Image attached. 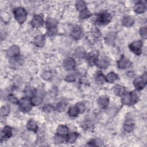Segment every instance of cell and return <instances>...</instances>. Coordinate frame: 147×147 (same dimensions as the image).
I'll use <instances>...</instances> for the list:
<instances>
[{
	"mask_svg": "<svg viewBox=\"0 0 147 147\" xmlns=\"http://www.w3.org/2000/svg\"><path fill=\"white\" fill-rule=\"evenodd\" d=\"M65 80L68 82H72L76 80V77L74 75H68L65 78Z\"/></svg>",
	"mask_w": 147,
	"mask_h": 147,
	"instance_id": "obj_41",
	"label": "cell"
},
{
	"mask_svg": "<svg viewBox=\"0 0 147 147\" xmlns=\"http://www.w3.org/2000/svg\"><path fill=\"white\" fill-rule=\"evenodd\" d=\"M20 53V48L17 45H12L7 51V56L10 57L18 56Z\"/></svg>",
	"mask_w": 147,
	"mask_h": 147,
	"instance_id": "obj_13",
	"label": "cell"
},
{
	"mask_svg": "<svg viewBox=\"0 0 147 147\" xmlns=\"http://www.w3.org/2000/svg\"><path fill=\"white\" fill-rule=\"evenodd\" d=\"M42 77L45 80H48L51 77V72H48V71L44 72H43V74L42 75Z\"/></svg>",
	"mask_w": 147,
	"mask_h": 147,
	"instance_id": "obj_44",
	"label": "cell"
},
{
	"mask_svg": "<svg viewBox=\"0 0 147 147\" xmlns=\"http://www.w3.org/2000/svg\"><path fill=\"white\" fill-rule=\"evenodd\" d=\"M32 101L27 98H23L19 101L20 108L24 113L29 111L32 107Z\"/></svg>",
	"mask_w": 147,
	"mask_h": 147,
	"instance_id": "obj_2",
	"label": "cell"
},
{
	"mask_svg": "<svg viewBox=\"0 0 147 147\" xmlns=\"http://www.w3.org/2000/svg\"><path fill=\"white\" fill-rule=\"evenodd\" d=\"M26 127L28 130L33 131H36L37 130V125L35 122H34L32 120L29 121V122L27 123Z\"/></svg>",
	"mask_w": 147,
	"mask_h": 147,
	"instance_id": "obj_28",
	"label": "cell"
},
{
	"mask_svg": "<svg viewBox=\"0 0 147 147\" xmlns=\"http://www.w3.org/2000/svg\"><path fill=\"white\" fill-rule=\"evenodd\" d=\"M83 34V29L79 26H75L74 28H73L71 32V37L75 40L80 39L82 37Z\"/></svg>",
	"mask_w": 147,
	"mask_h": 147,
	"instance_id": "obj_8",
	"label": "cell"
},
{
	"mask_svg": "<svg viewBox=\"0 0 147 147\" xmlns=\"http://www.w3.org/2000/svg\"><path fill=\"white\" fill-rule=\"evenodd\" d=\"M90 16H91V13L87 9H86L81 11L79 15V18L80 19H86L88 18Z\"/></svg>",
	"mask_w": 147,
	"mask_h": 147,
	"instance_id": "obj_34",
	"label": "cell"
},
{
	"mask_svg": "<svg viewBox=\"0 0 147 147\" xmlns=\"http://www.w3.org/2000/svg\"><path fill=\"white\" fill-rule=\"evenodd\" d=\"M76 107L78 108V109L79 110V112L81 113L84 112L85 109H86V106H85L84 104L82 102H79L78 103H77Z\"/></svg>",
	"mask_w": 147,
	"mask_h": 147,
	"instance_id": "obj_38",
	"label": "cell"
},
{
	"mask_svg": "<svg viewBox=\"0 0 147 147\" xmlns=\"http://www.w3.org/2000/svg\"><path fill=\"white\" fill-rule=\"evenodd\" d=\"M12 135V129L9 126H5L1 132V141L6 140Z\"/></svg>",
	"mask_w": 147,
	"mask_h": 147,
	"instance_id": "obj_12",
	"label": "cell"
},
{
	"mask_svg": "<svg viewBox=\"0 0 147 147\" xmlns=\"http://www.w3.org/2000/svg\"><path fill=\"white\" fill-rule=\"evenodd\" d=\"M146 81H147V76H146V74L145 73L142 76L136 78L134 80L133 84L137 90H142L145 86L146 84Z\"/></svg>",
	"mask_w": 147,
	"mask_h": 147,
	"instance_id": "obj_3",
	"label": "cell"
},
{
	"mask_svg": "<svg viewBox=\"0 0 147 147\" xmlns=\"http://www.w3.org/2000/svg\"><path fill=\"white\" fill-rule=\"evenodd\" d=\"M131 65V63L123 56H122L118 61V67L120 69H126L130 67Z\"/></svg>",
	"mask_w": 147,
	"mask_h": 147,
	"instance_id": "obj_9",
	"label": "cell"
},
{
	"mask_svg": "<svg viewBox=\"0 0 147 147\" xmlns=\"http://www.w3.org/2000/svg\"><path fill=\"white\" fill-rule=\"evenodd\" d=\"M34 42L37 47H43L45 44V37L41 34L36 36L34 39Z\"/></svg>",
	"mask_w": 147,
	"mask_h": 147,
	"instance_id": "obj_16",
	"label": "cell"
},
{
	"mask_svg": "<svg viewBox=\"0 0 147 147\" xmlns=\"http://www.w3.org/2000/svg\"><path fill=\"white\" fill-rule=\"evenodd\" d=\"M23 63L24 59L22 56H17L16 57H11L9 61V65L10 67L13 68H17L22 65Z\"/></svg>",
	"mask_w": 147,
	"mask_h": 147,
	"instance_id": "obj_6",
	"label": "cell"
},
{
	"mask_svg": "<svg viewBox=\"0 0 147 147\" xmlns=\"http://www.w3.org/2000/svg\"><path fill=\"white\" fill-rule=\"evenodd\" d=\"M134 11L138 14H141L146 10V7L144 2L140 1L137 3L134 6Z\"/></svg>",
	"mask_w": 147,
	"mask_h": 147,
	"instance_id": "obj_14",
	"label": "cell"
},
{
	"mask_svg": "<svg viewBox=\"0 0 147 147\" xmlns=\"http://www.w3.org/2000/svg\"><path fill=\"white\" fill-rule=\"evenodd\" d=\"M109 103V100L107 97H100L98 100V105L102 109L106 108L108 106Z\"/></svg>",
	"mask_w": 147,
	"mask_h": 147,
	"instance_id": "obj_23",
	"label": "cell"
},
{
	"mask_svg": "<svg viewBox=\"0 0 147 147\" xmlns=\"http://www.w3.org/2000/svg\"><path fill=\"white\" fill-rule=\"evenodd\" d=\"M64 138L63 136L59 135V134L56 135L54 137V139H53L54 142L56 144H60L62 143L64 141Z\"/></svg>",
	"mask_w": 147,
	"mask_h": 147,
	"instance_id": "obj_37",
	"label": "cell"
},
{
	"mask_svg": "<svg viewBox=\"0 0 147 147\" xmlns=\"http://www.w3.org/2000/svg\"><path fill=\"white\" fill-rule=\"evenodd\" d=\"M9 112H10V107L8 106H5L1 109L0 113H1V116H2V117L7 115L9 114Z\"/></svg>",
	"mask_w": 147,
	"mask_h": 147,
	"instance_id": "obj_35",
	"label": "cell"
},
{
	"mask_svg": "<svg viewBox=\"0 0 147 147\" xmlns=\"http://www.w3.org/2000/svg\"><path fill=\"white\" fill-rule=\"evenodd\" d=\"M65 105L62 103H59L58 105H57V109L60 111H62L64 109H65Z\"/></svg>",
	"mask_w": 147,
	"mask_h": 147,
	"instance_id": "obj_45",
	"label": "cell"
},
{
	"mask_svg": "<svg viewBox=\"0 0 147 147\" xmlns=\"http://www.w3.org/2000/svg\"><path fill=\"white\" fill-rule=\"evenodd\" d=\"M140 33L142 38H146L147 37V29L146 27L141 28L140 30Z\"/></svg>",
	"mask_w": 147,
	"mask_h": 147,
	"instance_id": "obj_40",
	"label": "cell"
},
{
	"mask_svg": "<svg viewBox=\"0 0 147 147\" xmlns=\"http://www.w3.org/2000/svg\"><path fill=\"white\" fill-rule=\"evenodd\" d=\"M134 123L131 119H127L123 125V128L125 131L127 132H131L134 129Z\"/></svg>",
	"mask_w": 147,
	"mask_h": 147,
	"instance_id": "obj_18",
	"label": "cell"
},
{
	"mask_svg": "<svg viewBox=\"0 0 147 147\" xmlns=\"http://www.w3.org/2000/svg\"><path fill=\"white\" fill-rule=\"evenodd\" d=\"M114 91L116 95L123 96L125 94V88L123 86L117 84L114 87Z\"/></svg>",
	"mask_w": 147,
	"mask_h": 147,
	"instance_id": "obj_24",
	"label": "cell"
},
{
	"mask_svg": "<svg viewBox=\"0 0 147 147\" xmlns=\"http://www.w3.org/2000/svg\"><path fill=\"white\" fill-rule=\"evenodd\" d=\"M8 99L9 100L13 103H17L18 102V100L17 99V98L13 95H9L8 96Z\"/></svg>",
	"mask_w": 147,
	"mask_h": 147,
	"instance_id": "obj_43",
	"label": "cell"
},
{
	"mask_svg": "<svg viewBox=\"0 0 147 147\" xmlns=\"http://www.w3.org/2000/svg\"><path fill=\"white\" fill-rule=\"evenodd\" d=\"M130 50L137 55H139L141 53L142 42L141 41H136L129 46Z\"/></svg>",
	"mask_w": 147,
	"mask_h": 147,
	"instance_id": "obj_5",
	"label": "cell"
},
{
	"mask_svg": "<svg viewBox=\"0 0 147 147\" xmlns=\"http://www.w3.org/2000/svg\"><path fill=\"white\" fill-rule=\"evenodd\" d=\"M75 56L78 58H82L85 55V51L82 48H78L76 49L75 53Z\"/></svg>",
	"mask_w": 147,
	"mask_h": 147,
	"instance_id": "obj_32",
	"label": "cell"
},
{
	"mask_svg": "<svg viewBox=\"0 0 147 147\" xmlns=\"http://www.w3.org/2000/svg\"><path fill=\"white\" fill-rule=\"evenodd\" d=\"M63 64L64 67L66 70H71L75 68L76 62L72 58L68 57L64 60Z\"/></svg>",
	"mask_w": 147,
	"mask_h": 147,
	"instance_id": "obj_11",
	"label": "cell"
},
{
	"mask_svg": "<svg viewBox=\"0 0 147 147\" xmlns=\"http://www.w3.org/2000/svg\"><path fill=\"white\" fill-rule=\"evenodd\" d=\"M82 126L84 129H90L92 127V123L90 121H86L83 123Z\"/></svg>",
	"mask_w": 147,
	"mask_h": 147,
	"instance_id": "obj_42",
	"label": "cell"
},
{
	"mask_svg": "<svg viewBox=\"0 0 147 147\" xmlns=\"http://www.w3.org/2000/svg\"><path fill=\"white\" fill-rule=\"evenodd\" d=\"M105 78L106 81H107L109 83H113L118 79V75L115 73L110 72L106 75Z\"/></svg>",
	"mask_w": 147,
	"mask_h": 147,
	"instance_id": "obj_25",
	"label": "cell"
},
{
	"mask_svg": "<svg viewBox=\"0 0 147 147\" xmlns=\"http://www.w3.org/2000/svg\"><path fill=\"white\" fill-rule=\"evenodd\" d=\"M79 110L76 106H72L68 110V114L69 116L75 117H76L79 113Z\"/></svg>",
	"mask_w": 147,
	"mask_h": 147,
	"instance_id": "obj_30",
	"label": "cell"
},
{
	"mask_svg": "<svg viewBox=\"0 0 147 147\" xmlns=\"http://www.w3.org/2000/svg\"><path fill=\"white\" fill-rule=\"evenodd\" d=\"M111 20V16L109 13L103 12L99 14L98 18V22L100 24L105 25L109 23Z\"/></svg>",
	"mask_w": 147,
	"mask_h": 147,
	"instance_id": "obj_7",
	"label": "cell"
},
{
	"mask_svg": "<svg viewBox=\"0 0 147 147\" xmlns=\"http://www.w3.org/2000/svg\"><path fill=\"white\" fill-rule=\"evenodd\" d=\"M109 60L106 57H102L100 59H98L96 63L98 66L102 69L106 68L109 65Z\"/></svg>",
	"mask_w": 147,
	"mask_h": 147,
	"instance_id": "obj_15",
	"label": "cell"
},
{
	"mask_svg": "<svg viewBox=\"0 0 147 147\" xmlns=\"http://www.w3.org/2000/svg\"><path fill=\"white\" fill-rule=\"evenodd\" d=\"M78 137V134L76 133H71L67 137V142L68 143H74Z\"/></svg>",
	"mask_w": 147,
	"mask_h": 147,
	"instance_id": "obj_31",
	"label": "cell"
},
{
	"mask_svg": "<svg viewBox=\"0 0 147 147\" xmlns=\"http://www.w3.org/2000/svg\"><path fill=\"white\" fill-rule=\"evenodd\" d=\"M122 23L124 26L127 27H130L134 24V20L132 17L129 16H126L123 18Z\"/></svg>",
	"mask_w": 147,
	"mask_h": 147,
	"instance_id": "obj_19",
	"label": "cell"
},
{
	"mask_svg": "<svg viewBox=\"0 0 147 147\" xmlns=\"http://www.w3.org/2000/svg\"><path fill=\"white\" fill-rule=\"evenodd\" d=\"M122 103L125 105H133L132 103V99L130 93L125 94L122 98Z\"/></svg>",
	"mask_w": 147,
	"mask_h": 147,
	"instance_id": "obj_20",
	"label": "cell"
},
{
	"mask_svg": "<svg viewBox=\"0 0 147 147\" xmlns=\"http://www.w3.org/2000/svg\"><path fill=\"white\" fill-rule=\"evenodd\" d=\"M13 13L16 20L20 24L24 23L26 19V11L22 7H19L14 9L13 10Z\"/></svg>",
	"mask_w": 147,
	"mask_h": 147,
	"instance_id": "obj_1",
	"label": "cell"
},
{
	"mask_svg": "<svg viewBox=\"0 0 147 147\" xmlns=\"http://www.w3.org/2000/svg\"><path fill=\"white\" fill-rule=\"evenodd\" d=\"M44 22L43 17L41 15H37L33 17L31 21V24L33 28H38L41 26Z\"/></svg>",
	"mask_w": 147,
	"mask_h": 147,
	"instance_id": "obj_10",
	"label": "cell"
},
{
	"mask_svg": "<svg viewBox=\"0 0 147 147\" xmlns=\"http://www.w3.org/2000/svg\"><path fill=\"white\" fill-rule=\"evenodd\" d=\"M68 128L64 126V125H60L57 127V133L58 134L61 135V136H67L68 134Z\"/></svg>",
	"mask_w": 147,
	"mask_h": 147,
	"instance_id": "obj_27",
	"label": "cell"
},
{
	"mask_svg": "<svg viewBox=\"0 0 147 147\" xmlns=\"http://www.w3.org/2000/svg\"><path fill=\"white\" fill-rule=\"evenodd\" d=\"M53 106L51 105H46L42 107V110L45 113L51 112L53 110Z\"/></svg>",
	"mask_w": 147,
	"mask_h": 147,
	"instance_id": "obj_39",
	"label": "cell"
},
{
	"mask_svg": "<svg viewBox=\"0 0 147 147\" xmlns=\"http://www.w3.org/2000/svg\"><path fill=\"white\" fill-rule=\"evenodd\" d=\"M95 81L98 84H103L106 81V78L100 71H98L95 75Z\"/></svg>",
	"mask_w": 147,
	"mask_h": 147,
	"instance_id": "obj_26",
	"label": "cell"
},
{
	"mask_svg": "<svg viewBox=\"0 0 147 147\" xmlns=\"http://www.w3.org/2000/svg\"><path fill=\"white\" fill-rule=\"evenodd\" d=\"M32 103L34 106H38L42 103V96L41 95H37L34 96L32 99Z\"/></svg>",
	"mask_w": 147,
	"mask_h": 147,
	"instance_id": "obj_29",
	"label": "cell"
},
{
	"mask_svg": "<svg viewBox=\"0 0 147 147\" xmlns=\"http://www.w3.org/2000/svg\"><path fill=\"white\" fill-rule=\"evenodd\" d=\"M87 61H88V63L90 65H94V64H96L97 61L98 60L97 54L95 52H91L87 56Z\"/></svg>",
	"mask_w": 147,
	"mask_h": 147,
	"instance_id": "obj_17",
	"label": "cell"
},
{
	"mask_svg": "<svg viewBox=\"0 0 147 147\" xmlns=\"http://www.w3.org/2000/svg\"><path fill=\"white\" fill-rule=\"evenodd\" d=\"M25 95L28 98H33L34 96L36 90L34 87L32 86H26L24 90Z\"/></svg>",
	"mask_w": 147,
	"mask_h": 147,
	"instance_id": "obj_21",
	"label": "cell"
},
{
	"mask_svg": "<svg viewBox=\"0 0 147 147\" xmlns=\"http://www.w3.org/2000/svg\"><path fill=\"white\" fill-rule=\"evenodd\" d=\"M116 38V33L114 32H110L105 37V41L109 45H113Z\"/></svg>",
	"mask_w": 147,
	"mask_h": 147,
	"instance_id": "obj_22",
	"label": "cell"
},
{
	"mask_svg": "<svg viewBox=\"0 0 147 147\" xmlns=\"http://www.w3.org/2000/svg\"><path fill=\"white\" fill-rule=\"evenodd\" d=\"M76 7L77 10L82 11V10L86 9V3L82 1H78L76 2Z\"/></svg>",
	"mask_w": 147,
	"mask_h": 147,
	"instance_id": "obj_33",
	"label": "cell"
},
{
	"mask_svg": "<svg viewBox=\"0 0 147 147\" xmlns=\"http://www.w3.org/2000/svg\"><path fill=\"white\" fill-rule=\"evenodd\" d=\"M58 24L57 21L53 18H49L46 21L45 25L47 29H48L49 33H51V34L55 33V29Z\"/></svg>",
	"mask_w": 147,
	"mask_h": 147,
	"instance_id": "obj_4",
	"label": "cell"
},
{
	"mask_svg": "<svg viewBox=\"0 0 147 147\" xmlns=\"http://www.w3.org/2000/svg\"><path fill=\"white\" fill-rule=\"evenodd\" d=\"M130 94H131V99H132V103L134 104L139 99V94L138 93L137 91H131L130 92Z\"/></svg>",
	"mask_w": 147,
	"mask_h": 147,
	"instance_id": "obj_36",
	"label": "cell"
}]
</instances>
